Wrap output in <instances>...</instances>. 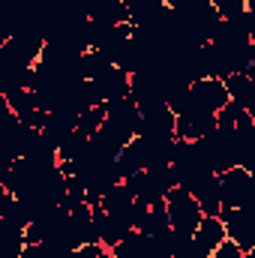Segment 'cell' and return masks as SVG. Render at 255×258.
I'll use <instances>...</instances> for the list:
<instances>
[{"mask_svg":"<svg viewBox=\"0 0 255 258\" xmlns=\"http://www.w3.org/2000/svg\"><path fill=\"white\" fill-rule=\"evenodd\" d=\"M96 84H99V93H102V102H114V99H123L129 96V75L123 69H117V66H111V69H105L99 78H93Z\"/></svg>","mask_w":255,"mask_h":258,"instance_id":"obj_11","label":"cell"},{"mask_svg":"<svg viewBox=\"0 0 255 258\" xmlns=\"http://www.w3.org/2000/svg\"><path fill=\"white\" fill-rule=\"evenodd\" d=\"M171 225H168V213H165V204L159 201V204H150L147 207V213H144V219H141V225L135 228V231H141V234H147V237H156V234H162V231H168Z\"/></svg>","mask_w":255,"mask_h":258,"instance_id":"obj_14","label":"cell"},{"mask_svg":"<svg viewBox=\"0 0 255 258\" xmlns=\"http://www.w3.org/2000/svg\"><path fill=\"white\" fill-rule=\"evenodd\" d=\"M90 213H93V225H96V237H99V243L105 246V249H111V246H117L123 237H126V231H132V228H126L114 213H105L99 204H93L90 207Z\"/></svg>","mask_w":255,"mask_h":258,"instance_id":"obj_8","label":"cell"},{"mask_svg":"<svg viewBox=\"0 0 255 258\" xmlns=\"http://www.w3.org/2000/svg\"><path fill=\"white\" fill-rule=\"evenodd\" d=\"M138 138H174V114L168 105H156L150 111H141Z\"/></svg>","mask_w":255,"mask_h":258,"instance_id":"obj_6","label":"cell"},{"mask_svg":"<svg viewBox=\"0 0 255 258\" xmlns=\"http://www.w3.org/2000/svg\"><path fill=\"white\" fill-rule=\"evenodd\" d=\"M6 102H9V111H12L15 117L24 114L27 108H36V102H33V90H24V87L9 90V93H6Z\"/></svg>","mask_w":255,"mask_h":258,"instance_id":"obj_17","label":"cell"},{"mask_svg":"<svg viewBox=\"0 0 255 258\" xmlns=\"http://www.w3.org/2000/svg\"><path fill=\"white\" fill-rule=\"evenodd\" d=\"M75 120H78V114H72V111H66V108L48 111V117H45V126L39 129L42 141H45V144H51V147L57 150L66 138L75 132Z\"/></svg>","mask_w":255,"mask_h":258,"instance_id":"obj_7","label":"cell"},{"mask_svg":"<svg viewBox=\"0 0 255 258\" xmlns=\"http://www.w3.org/2000/svg\"><path fill=\"white\" fill-rule=\"evenodd\" d=\"M243 3H246V0H210V6L216 9V15H219L222 21L237 18V15L243 12Z\"/></svg>","mask_w":255,"mask_h":258,"instance_id":"obj_18","label":"cell"},{"mask_svg":"<svg viewBox=\"0 0 255 258\" xmlns=\"http://www.w3.org/2000/svg\"><path fill=\"white\" fill-rule=\"evenodd\" d=\"M186 192L195 198L201 216H216V213H219V207H222V204H219V174H213V171L201 174Z\"/></svg>","mask_w":255,"mask_h":258,"instance_id":"obj_5","label":"cell"},{"mask_svg":"<svg viewBox=\"0 0 255 258\" xmlns=\"http://www.w3.org/2000/svg\"><path fill=\"white\" fill-rule=\"evenodd\" d=\"M6 42H9V30L0 24V45H6Z\"/></svg>","mask_w":255,"mask_h":258,"instance_id":"obj_24","label":"cell"},{"mask_svg":"<svg viewBox=\"0 0 255 258\" xmlns=\"http://www.w3.org/2000/svg\"><path fill=\"white\" fill-rule=\"evenodd\" d=\"M240 255H243V249H240V246H234L228 237H225L213 252H210V258H240Z\"/></svg>","mask_w":255,"mask_h":258,"instance_id":"obj_19","label":"cell"},{"mask_svg":"<svg viewBox=\"0 0 255 258\" xmlns=\"http://www.w3.org/2000/svg\"><path fill=\"white\" fill-rule=\"evenodd\" d=\"M12 3H15V0H0V18L9 12V6H12Z\"/></svg>","mask_w":255,"mask_h":258,"instance_id":"obj_23","label":"cell"},{"mask_svg":"<svg viewBox=\"0 0 255 258\" xmlns=\"http://www.w3.org/2000/svg\"><path fill=\"white\" fill-rule=\"evenodd\" d=\"M9 117H12V111H9V102H6V96L0 93V126H3Z\"/></svg>","mask_w":255,"mask_h":258,"instance_id":"obj_22","label":"cell"},{"mask_svg":"<svg viewBox=\"0 0 255 258\" xmlns=\"http://www.w3.org/2000/svg\"><path fill=\"white\" fill-rule=\"evenodd\" d=\"M129 201H132V192H129L123 183H114L108 192H102V198H99V207H102L105 213H114V216H120V213L129 207Z\"/></svg>","mask_w":255,"mask_h":258,"instance_id":"obj_15","label":"cell"},{"mask_svg":"<svg viewBox=\"0 0 255 258\" xmlns=\"http://www.w3.org/2000/svg\"><path fill=\"white\" fill-rule=\"evenodd\" d=\"M102 120H105V105H93V108H84V111L78 114V120H75V132H81L84 138H90L96 129L102 126Z\"/></svg>","mask_w":255,"mask_h":258,"instance_id":"obj_16","label":"cell"},{"mask_svg":"<svg viewBox=\"0 0 255 258\" xmlns=\"http://www.w3.org/2000/svg\"><path fill=\"white\" fill-rule=\"evenodd\" d=\"M219 222L225 225V237L243 252L255 249V213L243 207H219Z\"/></svg>","mask_w":255,"mask_h":258,"instance_id":"obj_3","label":"cell"},{"mask_svg":"<svg viewBox=\"0 0 255 258\" xmlns=\"http://www.w3.org/2000/svg\"><path fill=\"white\" fill-rule=\"evenodd\" d=\"M96 258H114V255H111V249H102V252H99Z\"/></svg>","mask_w":255,"mask_h":258,"instance_id":"obj_25","label":"cell"},{"mask_svg":"<svg viewBox=\"0 0 255 258\" xmlns=\"http://www.w3.org/2000/svg\"><path fill=\"white\" fill-rule=\"evenodd\" d=\"M255 201V177L252 171L231 165L228 171L219 174V204L222 207H246Z\"/></svg>","mask_w":255,"mask_h":258,"instance_id":"obj_1","label":"cell"},{"mask_svg":"<svg viewBox=\"0 0 255 258\" xmlns=\"http://www.w3.org/2000/svg\"><path fill=\"white\" fill-rule=\"evenodd\" d=\"M189 99L195 105H201V108L216 114L228 102V90H225L222 78H198V81L189 84Z\"/></svg>","mask_w":255,"mask_h":258,"instance_id":"obj_4","label":"cell"},{"mask_svg":"<svg viewBox=\"0 0 255 258\" xmlns=\"http://www.w3.org/2000/svg\"><path fill=\"white\" fill-rule=\"evenodd\" d=\"M18 258H51V252H48L45 243H24Z\"/></svg>","mask_w":255,"mask_h":258,"instance_id":"obj_20","label":"cell"},{"mask_svg":"<svg viewBox=\"0 0 255 258\" xmlns=\"http://www.w3.org/2000/svg\"><path fill=\"white\" fill-rule=\"evenodd\" d=\"M111 255L114 258H156L153 255V243H150V237L147 234H141V231H126V237L117 243V246H111Z\"/></svg>","mask_w":255,"mask_h":258,"instance_id":"obj_12","label":"cell"},{"mask_svg":"<svg viewBox=\"0 0 255 258\" xmlns=\"http://www.w3.org/2000/svg\"><path fill=\"white\" fill-rule=\"evenodd\" d=\"M162 204H165V213H168V225H171L174 231H186V234H192L195 225L201 222V210H198L195 198H192L183 186L168 189L165 198H162Z\"/></svg>","mask_w":255,"mask_h":258,"instance_id":"obj_2","label":"cell"},{"mask_svg":"<svg viewBox=\"0 0 255 258\" xmlns=\"http://www.w3.org/2000/svg\"><path fill=\"white\" fill-rule=\"evenodd\" d=\"M222 84H225L231 102H237L240 108L255 114V78H249L246 72H231V75L222 78Z\"/></svg>","mask_w":255,"mask_h":258,"instance_id":"obj_9","label":"cell"},{"mask_svg":"<svg viewBox=\"0 0 255 258\" xmlns=\"http://www.w3.org/2000/svg\"><path fill=\"white\" fill-rule=\"evenodd\" d=\"M12 159H18V156H12V153H9V147L0 141V171H3V168H9V165H12Z\"/></svg>","mask_w":255,"mask_h":258,"instance_id":"obj_21","label":"cell"},{"mask_svg":"<svg viewBox=\"0 0 255 258\" xmlns=\"http://www.w3.org/2000/svg\"><path fill=\"white\" fill-rule=\"evenodd\" d=\"M225 240V225L219 222V216H201V222L192 231V243L210 258V252Z\"/></svg>","mask_w":255,"mask_h":258,"instance_id":"obj_10","label":"cell"},{"mask_svg":"<svg viewBox=\"0 0 255 258\" xmlns=\"http://www.w3.org/2000/svg\"><path fill=\"white\" fill-rule=\"evenodd\" d=\"M114 165L120 171V180L129 177V174H135V171H144V141L138 135L129 144H123V150L114 156Z\"/></svg>","mask_w":255,"mask_h":258,"instance_id":"obj_13","label":"cell"}]
</instances>
